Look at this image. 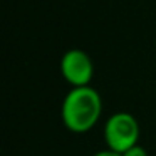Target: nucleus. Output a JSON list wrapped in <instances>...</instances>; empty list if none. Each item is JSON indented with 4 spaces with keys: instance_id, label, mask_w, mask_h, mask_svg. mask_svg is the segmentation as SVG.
Masks as SVG:
<instances>
[{
    "instance_id": "obj_4",
    "label": "nucleus",
    "mask_w": 156,
    "mask_h": 156,
    "mask_svg": "<svg viewBox=\"0 0 156 156\" xmlns=\"http://www.w3.org/2000/svg\"><path fill=\"white\" fill-rule=\"evenodd\" d=\"M122 156H148V151H146V148L144 146H141L138 143V144H134L133 148H129V149H126L124 153H121Z\"/></svg>"
},
{
    "instance_id": "obj_3",
    "label": "nucleus",
    "mask_w": 156,
    "mask_h": 156,
    "mask_svg": "<svg viewBox=\"0 0 156 156\" xmlns=\"http://www.w3.org/2000/svg\"><path fill=\"white\" fill-rule=\"evenodd\" d=\"M61 74L72 87L91 86L94 77V62L91 55L82 49H69L61 57Z\"/></svg>"
},
{
    "instance_id": "obj_2",
    "label": "nucleus",
    "mask_w": 156,
    "mask_h": 156,
    "mask_svg": "<svg viewBox=\"0 0 156 156\" xmlns=\"http://www.w3.org/2000/svg\"><path fill=\"white\" fill-rule=\"evenodd\" d=\"M139 124L133 114L124 111L114 112L108 118L104 124V141L106 148L116 153H124L139 141Z\"/></svg>"
},
{
    "instance_id": "obj_5",
    "label": "nucleus",
    "mask_w": 156,
    "mask_h": 156,
    "mask_svg": "<svg viewBox=\"0 0 156 156\" xmlns=\"http://www.w3.org/2000/svg\"><path fill=\"white\" fill-rule=\"evenodd\" d=\"M94 156H122L121 153H116V151H112V149H101V151H98Z\"/></svg>"
},
{
    "instance_id": "obj_1",
    "label": "nucleus",
    "mask_w": 156,
    "mask_h": 156,
    "mask_svg": "<svg viewBox=\"0 0 156 156\" xmlns=\"http://www.w3.org/2000/svg\"><path fill=\"white\" fill-rule=\"evenodd\" d=\"M102 114V99L91 86L72 87L62 99L61 119L71 133L84 134L98 124Z\"/></svg>"
}]
</instances>
